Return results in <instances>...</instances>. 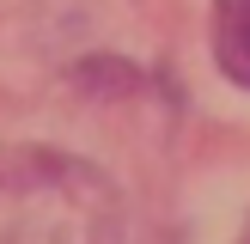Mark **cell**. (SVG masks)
I'll list each match as a JSON object with an SVG mask.
<instances>
[{
    "label": "cell",
    "mask_w": 250,
    "mask_h": 244,
    "mask_svg": "<svg viewBox=\"0 0 250 244\" xmlns=\"http://www.w3.org/2000/svg\"><path fill=\"white\" fill-rule=\"evenodd\" d=\"M0 244H122V195L55 146H0Z\"/></svg>",
    "instance_id": "1"
},
{
    "label": "cell",
    "mask_w": 250,
    "mask_h": 244,
    "mask_svg": "<svg viewBox=\"0 0 250 244\" xmlns=\"http://www.w3.org/2000/svg\"><path fill=\"white\" fill-rule=\"evenodd\" d=\"M214 61L250 92V0H214Z\"/></svg>",
    "instance_id": "2"
}]
</instances>
